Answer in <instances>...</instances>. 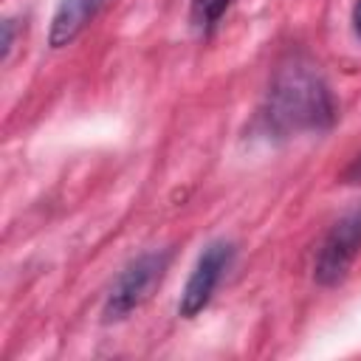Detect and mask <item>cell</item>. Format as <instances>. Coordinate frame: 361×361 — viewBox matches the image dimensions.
Returning <instances> with one entry per match:
<instances>
[{"instance_id": "cell-1", "label": "cell", "mask_w": 361, "mask_h": 361, "mask_svg": "<svg viewBox=\"0 0 361 361\" xmlns=\"http://www.w3.org/2000/svg\"><path fill=\"white\" fill-rule=\"evenodd\" d=\"M262 118L276 135H299L327 130L336 118V102L316 65L305 56H290L271 79Z\"/></svg>"}, {"instance_id": "cell-2", "label": "cell", "mask_w": 361, "mask_h": 361, "mask_svg": "<svg viewBox=\"0 0 361 361\" xmlns=\"http://www.w3.org/2000/svg\"><path fill=\"white\" fill-rule=\"evenodd\" d=\"M169 259H172L169 251H149V254H141L138 259H133L116 276V282L107 293V302L102 310L104 322H118V319L130 316L133 310H138L152 296V290L161 285V279L169 268Z\"/></svg>"}, {"instance_id": "cell-3", "label": "cell", "mask_w": 361, "mask_h": 361, "mask_svg": "<svg viewBox=\"0 0 361 361\" xmlns=\"http://www.w3.org/2000/svg\"><path fill=\"white\" fill-rule=\"evenodd\" d=\"M358 251H361V209H353L341 214L324 234L313 262V279L324 288L338 285L350 274Z\"/></svg>"}, {"instance_id": "cell-4", "label": "cell", "mask_w": 361, "mask_h": 361, "mask_svg": "<svg viewBox=\"0 0 361 361\" xmlns=\"http://www.w3.org/2000/svg\"><path fill=\"white\" fill-rule=\"evenodd\" d=\"M231 259H234V245L226 243V240H214V243H209L203 248V254L197 257V262H195V268H192V274L186 279L180 302H178V313L183 319L197 316L209 305V299H212L214 288L220 285L223 274L228 271Z\"/></svg>"}, {"instance_id": "cell-5", "label": "cell", "mask_w": 361, "mask_h": 361, "mask_svg": "<svg viewBox=\"0 0 361 361\" xmlns=\"http://www.w3.org/2000/svg\"><path fill=\"white\" fill-rule=\"evenodd\" d=\"M102 6L104 0H59L48 28V45L51 48L71 45L85 31V25L99 14Z\"/></svg>"}, {"instance_id": "cell-6", "label": "cell", "mask_w": 361, "mask_h": 361, "mask_svg": "<svg viewBox=\"0 0 361 361\" xmlns=\"http://www.w3.org/2000/svg\"><path fill=\"white\" fill-rule=\"evenodd\" d=\"M228 6H231V0H192V6H189L192 28L200 37H209L217 28V23H220V17L226 14Z\"/></svg>"}, {"instance_id": "cell-7", "label": "cell", "mask_w": 361, "mask_h": 361, "mask_svg": "<svg viewBox=\"0 0 361 361\" xmlns=\"http://www.w3.org/2000/svg\"><path fill=\"white\" fill-rule=\"evenodd\" d=\"M11 42H14V20H3V59L8 56Z\"/></svg>"}, {"instance_id": "cell-8", "label": "cell", "mask_w": 361, "mask_h": 361, "mask_svg": "<svg viewBox=\"0 0 361 361\" xmlns=\"http://www.w3.org/2000/svg\"><path fill=\"white\" fill-rule=\"evenodd\" d=\"M344 180L347 183H361V155L347 166V172H344Z\"/></svg>"}, {"instance_id": "cell-9", "label": "cell", "mask_w": 361, "mask_h": 361, "mask_svg": "<svg viewBox=\"0 0 361 361\" xmlns=\"http://www.w3.org/2000/svg\"><path fill=\"white\" fill-rule=\"evenodd\" d=\"M353 31L361 39V0H355V6H353Z\"/></svg>"}]
</instances>
